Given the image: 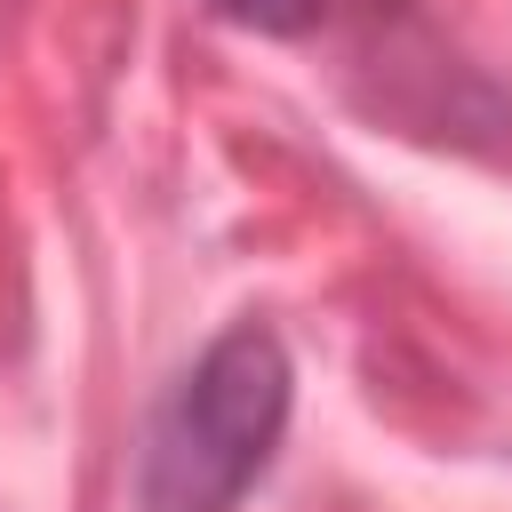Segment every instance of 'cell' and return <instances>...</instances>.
I'll return each mask as SVG.
<instances>
[{"label": "cell", "mask_w": 512, "mask_h": 512, "mask_svg": "<svg viewBox=\"0 0 512 512\" xmlns=\"http://www.w3.org/2000/svg\"><path fill=\"white\" fill-rule=\"evenodd\" d=\"M288 400H296V368H288L280 336L264 320L224 328L152 424L144 504L152 512H232L248 496V480L272 464V448L288 432Z\"/></svg>", "instance_id": "6da1fadb"}, {"label": "cell", "mask_w": 512, "mask_h": 512, "mask_svg": "<svg viewBox=\"0 0 512 512\" xmlns=\"http://www.w3.org/2000/svg\"><path fill=\"white\" fill-rule=\"evenodd\" d=\"M208 8L248 24V32H304V24H320V0H208Z\"/></svg>", "instance_id": "7a4b0ae2"}]
</instances>
